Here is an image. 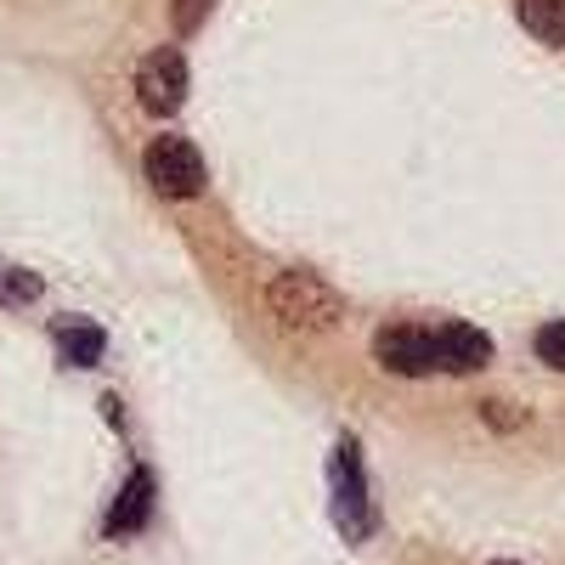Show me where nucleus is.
<instances>
[{
	"label": "nucleus",
	"instance_id": "obj_1",
	"mask_svg": "<svg viewBox=\"0 0 565 565\" xmlns=\"http://www.w3.org/2000/svg\"><path fill=\"white\" fill-rule=\"evenodd\" d=\"M266 306L282 328H300V334H322V328H334L345 317V300L328 277L317 271H277L271 289H266Z\"/></svg>",
	"mask_w": 565,
	"mask_h": 565
},
{
	"label": "nucleus",
	"instance_id": "obj_2",
	"mask_svg": "<svg viewBox=\"0 0 565 565\" xmlns=\"http://www.w3.org/2000/svg\"><path fill=\"white\" fill-rule=\"evenodd\" d=\"M328 481H334V526L351 548H362L373 532H380V509L367 498V469H362V447L356 436H340L334 463H328Z\"/></svg>",
	"mask_w": 565,
	"mask_h": 565
},
{
	"label": "nucleus",
	"instance_id": "obj_3",
	"mask_svg": "<svg viewBox=\"0 0 565 565\" xmlns=\"http://www.w3.org/2000/svg\"><path fill=\"white\" fill-rule=\"evenodd\" d=\"M141 170H148L153 193L164 199H199L204 193V153L193 148L186 136H153L148 153H141Z\"/></svg>",
	"mask_w": 565,
	"mask_h": 565
},
{
	"label": "nucleus",
	"instance_id": "obj_4",
	"mask_svg": "<svg viewBox=\"0 0 565 565\" xmlns=\"http://www.w3.org/2000/svg\"><path fill=\"white\" fill-rule=\"evenodd\" d=\"M136 97H141V108L159 114V119H170V114L186 103V57L175 52V45H159V52L141 57V68H136Z\"/></svg>",
	"mask_w": 565,
	"mask_h": 565
},
{
	"label": "nucleus",
	"instance_id": "obj_5",
	"mask_svg": "<svg viewBox=\"0 0 565 565\" xmlns=\"http://www.w3.org/2000/svg\"><path fill=\"white\" fill-rule=\"evenodd\" d=\"M373 356H380V367L402 373V380L436 373V340H430V328H413V322L380 328V334H373Z\"/></svg>",
	"mask_w": 565,
	"mask_h": 565
},
{
	"label": "nucleus",
	"instance_id": "obj_6",
	"mask_svg": "<svg viewBox=\"0 0 565 565\" xmlns=\"http://www.w3.org/2000/svg\"><path fill=\"white\" fill-rule=\"evenodd\" d=\"M153 503H159V481H153V469H130V481L119 487V498H114V509H108L103 532H108V537H136V532H148Z\"/></svg>",
	"mask_w": 565,
	"mask_h": 565
},
{
	"label": "nucleus",
	"instance_id": "obj_7",
	"mask_svg": "<svg viewBox=\"0 0 565 565\" xmlns=\"http://www.w3.org/2000/svg\"><path fill=\"white\" fill-rule=\"evenodd\" d=\"M430 340H436V367H447V373H476L492 362V340L469 322H436Z\"/></svg>",
	"mask_w": 565,
	"mask_h": 565
},
{
	"label": "nucleus",
	"instance_id": "obj_8",
	"mask_svg": "<svg viewBox=\"0 0 565 565\" xmlns=\"http://www.w3.org/2000/svg\"><path fill=\"white\" fill-rule=\"evenodd\" d=\"M52 340H57V356H63L68 367H97L103 351H108V334H103L97 322H85V317L52 322Z\"/></svg>",
	"mask_w": 565,
	"mask_h": 565
},
{
	"label": "nucleus",
	"instance_id": "obj_9",
	"mask_svg": "<svg viewBox=\"0 0 565 565\" xmlns=\"http://www.w3.org/2000/svg\"><path fill=\"white\" fill-rule=\"evenodd\" d=\"M514 18L543 45H565V0H514Z\"/></svg>",
	"mask_w": 565,
	"mask_h": 565
},
{
	"label": "nucleus",
	"instance_id": "obj_10",
	"mask_svg": "<svg viewBox=\"0 0 565 565\" xmlns=\"http://www.w3.org/2000/svg\"><path fill=\"white\" fill-rule=\"evenodd\" d=\"M40 295V277L23 266H0V306H29Z\"/></svg>",
	"mask_w": 565,
	"mask_h": 565
},
{
	"label": "nucleus",
	"instance_id": "obj_11",
	"mask_svg": "<svg viewBox=\"0 0 565 565\" xmlns=\"http://www.w3.org/2000/svg\"><path fill=\"white\" fill-rule=\"evenodd\" d=\"M532 345H537V362H543V367H554V373H565V317H554V322H543Z\"/></svg>",
	"mask_w": 565,
	"mask_h": 565
},
{
	"label": "nucleus",
	"instance_id": "obj_12",
	"mask_svg": "<svg viewBox=\"0 0 565 565\" xmlns=\"http://www.w3.org/2000/svg\"><path fill=\"white\" fill-rule=\"evenodd\" d=\"M215 0H175V34H199Z\"/></svg>",
	"mask_w": 565,
	"mask_h": 565
},
{
	"label": "nucleus",
	"instance_id": "obj_13",
	"mask_svg": "<svg viewBox=\"0 0 565 565\" xmlns=\"http://www.w3.org/2000/svg\"><path fill=\"white\" fill-rule=\"evenodd\" d=\"M492 565H514V559H492Z\"/></svg>",
	"mask_w": 565,
	"mask_h": 565
}]
</instances>
